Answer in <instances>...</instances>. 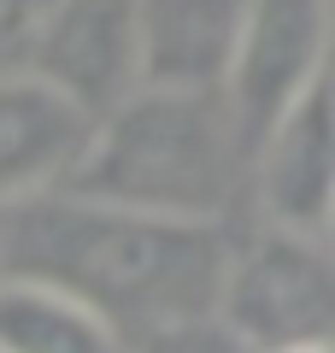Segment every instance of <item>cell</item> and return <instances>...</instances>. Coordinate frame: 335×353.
Returning <instances> with one entry per match:
<instances>
[{
    "instance_id": "cell-4",
    "label": "cell",
    "mask_w": 335,
    "mask_h": 353,
    "mask_svg": "<svg viewBox=\"0 0 335 353\" xmlns=\"http://www.w3.org/2000/svg\"><path fill=\"white\" fill-rule=\"evenodd\" d=\"M18 71L48 83L88 124H100L141 88L136 0H48Z\"/></svg>"
},
{
    "instance_id": "cell-1",
    "label": "cell",
    "mask_w": 335,
    "mask_h": 353,
    "mask_svg": "<svg viewBox=\"0 0 335 353\" xmlns=\"http://www.w3.org/2000/svg\"><path fill=\"white\" fill-rule=\"evenodd\" d=\"M223 259V224H171L65 189L6 206L0 224V277L83 306L118 341L183 318H212Z\"/></svg>"
},
{
    "instance_id": "cell-7",
    "label": "cell",
    "mask_w": 335,
    "mask_h": 353,
    "mask_svg": "<svg viewBox=\"0 0 335 353\" xmlns=\"http://www.w3.org/2000/svg\"><path fill=\"white\" fill-rule=\"evenodd\" d=\"M94 136L71 101L24 71H0V206L59 194Z\"/></svg>"
},
{
    "instance_id": "cell-12",
    "label": "cell",
    "mask_w": 335,
    "mask_h": 353,
    "mask_svg": "<svg viewBox=\"0 0 335 353\" xmlns=\"http://www.w3.org/2000/svg\"><path fill=\"white\" fill-rule=\"evenodd\" d=\"M300 353H329V347H300Z\"/></svg>"
},
{
    "instance_id": "cell-11",
    "label": "cell",
    "mask_w": 335,
    "mask_h": 353,
    "mask_svg": "<svg viewBox=\"0 0 335 353\" xmlns=\"http://www.w3.org/2000/svg\"><path fill=\"white\" fill-rule=\"evenodd\" d=\"M48 0H0V71H18L24 65V48L36 36Z\"/></svg>"
},
{
    "instance_id": "cell-8",
    "label": "cell",
    "mask_w": 335,
    "mask_h": 353,
    "mask_svg": "<svg viewBox=\"0 0 335 353\" xmlns=\"http://www.w3.org/2000/svg\"><path fill=\"white\" fill-rule=\"evenodd\" d=\"M247 0H136L141 88L223 94Z\"/></svg>"
},
{
    "instance_id": "cell-3",
    "label": "cell",
    "mask_w": 335,
    "mask_h": 353,
    "mask_svg": "<svg viewBox=\"0 0 335 353\" xmlns=\"http://www.w3.org/2000/svg\"><path fill=\"white\" fill-rule=\"evenodd\" d=\"M212 318H218L247 353L329 347V330H335L329 241L259 230L253 241L230 248Z\"/></svg>"
},
{
    "instance_id": "cell-5",
    "label": "cell",
    "mask_w": 335,
    "mask_h": 353,
    "mask_svg": "<svg viewBox=\"0 0 335 353\" xmlns=\"http://www.w3.org/2000/svg\"><path fill=\"white\" fill-rule=\"evenodd\" d=\"M247 176L265 230L329 241L335 212V136H329V71L294 94L247 148Z\"/></svg>"
},
{
    "instance_id": "cell-2",
    "label": "cell",
    "mask_w": 335,
    "mask_h": 353,
    "mask_svg": "<svg viewBox=\"0 0 335 353\" xmlns=\"http://www.w3.org/2000/svg\"><path fill=\"white\" fill-rule=\"evenodd\" d=\"M241 165H247V136L236 130L223 94L136 88L94 124L65 194L171 224H223Z\"/></svg>"
},
{
    "instance_id": "cell-6",
    "label": "cell",
    "mask_w": 335,
    "mask_h": 353,
    "mask_svg": "<svg viewBox=\"0 0 335 353\" xmlns=\"http://www.w3.org/2000/svg\"><path fill=\"white\" fill-rule=\"evenodd\" d=\"M323 71H329V0H247L236 59L223 77V106L247 148Z\"/></svg>"
},
{
    "instance_id": "cell-9",
    "label": "cell",
    "mask_w": 335,
    "mask_h": 353,
    "mask_svg": "<svg viewBox=\"0 0 335 353\" xmlns=\"http://www.w3.org/2000/svg\"><path fill=\"white\" fill-rule=\"evenodd\" d=\"M0 353H124V341L83 306L0 277Z\"/></svg>"
},
{
    "instance_id": "cell-10",
    "label": "cell",
    "mask_w": 335,
    "mask_h": 353,
    "mask_svg": "<svg viewBox=\"0 0 335 353\" xmlns=\"http://www.w3.org/2000/svg\"><path fill=\"white\" fill-rule=\"evenodd\" d=\"M124 353H247L218 318H183V324H159L148 336L124 341Z\"/></svg>"
}]
</instances>
